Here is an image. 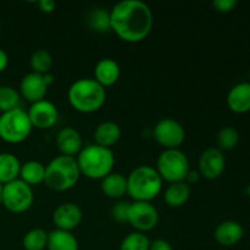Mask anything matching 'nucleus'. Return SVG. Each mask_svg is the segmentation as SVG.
<instances>
[{"mask_svg": "<svg viewBox=\"0 0 250 250\" xmlns=\"http://www.w3.org/2000/svg\"><path fill=\"white\" fill-rule=\"evenodd\" d=\"M200 178H202V176H200V173L198 172V171H192V170H189V172H188V175H187V177H186V181L185 182H187L188 185H194V183H197L198 181L200 180Z\"/></svg>", "mask_w": 250, "mask_h": 250, "instance_id": "36", "label": "nucleus"}, {"mask_svg": "<svg viewBox=\"0 0 250 250\" xmlns=\"http://www.w3.org/2000/svg\"><path fill=\"white\" fill-rule=\"evenodd\" d=\"M9 65V56L4 49L0 48V72H4Z\"/></svg>", "mask_w": 250, "mask_h": 250, "instance_id": "35", "label": "nucleus"}, {"mask_svg": "<svg viewBox=\"0 0 250 250\" xmlns=\"http://www.w3.org/2000/svg\"><path fill=\"white\" fill-rule=\"evenodd\" d=\"M21 95L11 85H0V112L11 111L20 107Z\"/></svg>", "mask_w": 250, "mask_h": 250, "instance_id": "28", "label": "nucleus"}, {"mask_svg": "<svg viewBox=\"0 0 250 250\" xmlns=\"http://www.w3.org/2000/svg\"><path fill=\"white\" fill-rule=\"evenodd\" d=\"M244 229L239 222L227 220L217 225L214 232V238L220 246L233 247L243 239Z\"/></svg>", "mask_w": 250, "mask_h": 250, "instance_id": "16", "label": "nucleus"}, {"mask_svg": "<svg viewBox=\"0 0 250 250\" xmlns=\"http://www.w3.org/2000/svg\"><path fill=\"white\" fill-rule=\"evenodd\" d=\"M32 129L28 114L21 107L0 115V139L5 143H22L28 138Z\"/></svg>", "mask_w": 250, "mask_h": 250, "instance_id": "6", "label": "nucleus"}, {"mask_svg": "<svg viewBox=\"0 0 250 250\" xmlns=\"http://www.w3.org/2000/svg\"><path fill=\"white\" fill-rule=\"evenodd\" d=\"M100 188L105 197L115 200L122 199L127 195V176L112 171L106 177L103 178Z\"/></svg>", "mask_w": 250, "mask_h": 250, "instance_id": "19", "label": "nucleus"}, {"mask_svg": "<svg viewBox=\"0 0 250 250\" xmlns=\"http://www.w3.org/2000/svg\"><path fill=\"white\" fill-rule=\"evenodd\" d=\"M129 204H131V203L124 202V200H119V202H117L111 209L112 219L117 222H127Z\"/></svg>", "mask_w": 250, "mask_h": 250, "instance_id": "31", "label": "nucleus"}, {"mask_svg": "<svg viewBox=\"0 0 250 250\" xmlns=\"http://www.w3.org/2000/svg\"><path fill=\"white\" fill-rule=\"evenodd\" d=\"M192 188L187 182L170 183L164 192V200L170 208H181L189 200Z\"/></svg>", "mask_w": 250, "mask_h": 250, "instance_id": "21", "label": "nucleus"}, {"mask_svg": "<svg viewBox=\"0 0 250 250\" xmlns=\"http://www.w3.org/2000/svg\"><path fill=\"white\" fill-rule=\"evenodd\" d=\"M227 105L234 114L250 111V83L242 82L233 85L227 94Z\"/></svg>", "mask_w": 250, "mask_h": 250, "instance_id": "18", "label": "nucleus"}, {"mask_svg": "<svg viewBox=\"0 0 250 250\" xmlns=\"http://www.w3.org/2000/svg\"><path fill=\"white\" fill-rule=\"evenodd\" d=\"M150 239L141 232H132L122 239L119 250H149Z\"/></svg>", "mask_w": 250, "mask_h": 250, "instance_id": "30", "label": "nucleus"}, {"mask_svg": "<svg viewBox=\"0 0 250 250\" xmlns=\"http://www.w3.org/2000/svg\"><path fill=\"white\" fill-rule=\"evenodd\" d=\"M149 250H173V248L166 239L158 238L154 239V241H150Z\"/></svg>", "mask_w": 250, "mask_h": 250, "instance_id": "33", "label": "nucleus"}, {"mask_svg": "<svg viewBox=\"0 0 250 250\" xmlns=\"http://www.w3.org/2000/svg\"><path fill=\"white\" fill-rule=\"evenodd\" d=\"M38 7L43 14H51L56 7V2L53 0H41L38 2Z\"/></svg>", "mask_w": 250, "mask_h": 250, "instance_id": "34", "label": "nucleus"}, {"mask_svg": "<svg viewBox=\"0 0 250 250\" xmlns=\"http://www.w3.org/2000/svg\"><path fill=\"white\" fill-rule=\"evenodd\" d=\"M67 99L73 110L81 114H93L104 106L106 89L94 78H80L70 85Z\"/></svg>", "mask_w": 250, "mask_h": 250, "instance_id": "2", "label": "nucleus"}, {"mask_svg": "<svg viewBox=\"0 0 250 250\" xmlns=\"http://www.w3.org/2000/svg\"><path fill=\"white\" fill-rule=\"evenodd\" d=\"M93 138L97 146L111 149L121 138V128L116 122L104 121L97 126Z\"/></svg>", "mask_w": 250, "mask_h": 250, "instance_id": "20", "label": "nucleus"}, {"mask_svg": "<svg viewBox=\"0 0 250 250\" xmlns=\"http://www.w3.org/2000/svg\"><path fill=\"white\" fill-rule=\"evenodd\" d=\"M56 146L60 155L76 158L83 149L82 136L73 127H63L56 136Z\"/></svg>", "mask_w": 250, "mask_h": 250, "instance_id": "15", "label": "nucleus"}, {"mask_svg": "<svg viewBox=\"0 0 250 250\" xmlns=\"http://www.w3.org/2000/svg\"><path fill=\"white\" fill-rule=\"evenodd\" d=\"M249 76H250V72H249Z\"/></svg>", "mask_w": 250, "mask_h": 250, "instance_id": "41", "label": "nucleus"}, {"mask_svg": "<svg viewBox=\"0 0 250 250\" xmlns=\"http://www.w3.org/2000/svg\"><path fill=\"white\" fill-rule=\"evenodd\" d=\"M120 76H121V68L114 59H102L98 61L94 67V80L105 89L116 84L120 80Z\"/></svg>", "mask_w": 250, "mask_h": 250, "instance_id": "17", "label": "nucleus"}, {"mask_svg": "<svg viewBox=\"0 0 250 250\" xmlns=\"http://www.w3.org/2000/svg\"><path fill=\"white\" fill-rule=\"evenodd\" d=\"M0 29H1V23H0Z\"/></svg>", "mask_w": 250, "mask_h": 250, "instance_id": "40", "label": "nucleus"}, {"mask_svg": "<svg viewBox=\"0 0 250 250\" xmlns=\"http://www.w3.org/2000/svg\"><path fill=\"white\" fill-rule=\"evenodd\" d=\"M247 192H248V194L250 195V186L248 187V190H247Z\"/></svg>", "mask_w": 250, "mask_h": 250, "instance_id": "39", "label": "nucleus"}, {"mask_svg": "<svg viewBox=\"0 0 250 250\" xmlns=\"http://www.w3.org/2000/svg\"><path fill=\"white\" fill-rule=\"evenodd\" d=\"M48 233L43 229H29L22 239L24 250H45L48 244Z\"/></svg>", "mask_w": 250, "mask_h": 250, "instance_id": "27", "label": "nucleus"}, {"mask_svg": "<svg viewBox=\"0 0 250 250\" xmlns=\"http://www.w3.org/2000/svg\"><path fill=\"white\" fill-rule=\"evenodd\" d=\"M29 66L32 68V72L45 75L50 72V68L53 66V56L46 49H37L31 55Z\"/></svg>", "mask_w": 250, "mask_h": 250, "instance_id": "26", "label": "nucleus"}, {"mask_svg": "<svg viewBox=\"0 0 250 250\" xmlns=\"http://www.w3.org/2000/svg\"><path fill=\"white\" fill-rule=\"evenodd\" d=\"M21 165L19 158L12 153H0V185L4 186L20 178Z\"/></svg>", "mask_w": 250, "mask_h": 250, "instance_id": "22", "label": "nucleus"}, {"mask_svg": "<svg viewBox=\"0 0 250 250\" xmlns=\"http://www.w3.org/2000/svg\"><path fill=\"white\" fill-rule=\"evenodd\" d=\"M82 209L76 203H62L53 212V224L56 229L72 232L82 222Z\"/></svg>", "mask_w": 250, "mask_h": 250, "instance_id": "13", "label": "nucleus"}, {"mask_svg": "<svg viewBox=\"0 0 250 250\" xmlns=\"http://www.w3.org/2000/svg\"><path fill=\"white\" fill-rule=\"evenodd\" d=\"M217 149L220 150H232L239 143V133L234 127L226 126L221 128L216 137Z\"/></svg>", "mask_w": 250, "mask_h": 250, "instance_id": "29", "label": "nucleus"}, {"mask_svg": "<svg viewBox=\"0 0 250 250\" xmlns=\"http://www.w3.org/2000/svg\"><path fill=\"white\" fill-rule=\"evenodd\" d=\"M87 23L92 31L98 32V33L111 31L110 11L103 7H95L90 10L87 15Z\"/></svg>", "mask_w": 250, "mask_h": 250, "instance_id": "25", "label": "nucleus"}, {"mask_svg": "<svg viewBox=\"0 0 250 250\" xmlns=\"http://www.w3.org/2000/svg\"><path fill=\"white\" fill-rule=\"evenodd\" d=\"M46 250H80V246L72 232L55 229L48 233Z\"/></svg>", "mask_w": 250, "mask_h": 250, "instance_id": "23", "label": "nucleus"}, {"mask_svg": "<svg viewBox=\"0 0 250 250\" xmlns=\"http://www.w3.org/2000/svg\"><path fill=\"white\" fill-rule=\"evenodd\" d=\"M155 170L165 182H185L190 170L189 160L181 149H164L156 160Z\"/></svg>", "mask_w": 250, "mask_h": 250, "instance_id": "7", "label": "nucleus"}, {"mask_svg": "<svg viewBox=\"0 0 250 250\" xmlns=\"http://www.w3.org/2000/svg\"><path fill=\"white\" fill-rule=\"evenodd\" d=\"M153 137L164 149H180L186 139V131L182 124L166 117L156 122L153 129Z\"/></svg>", "mask_w": 250, "mask_h": 250, "instance_id": "10", "label": "nucleus"}, {"mask_svg": "<svg viewBox=\"0 0 250 250\" xmlns=\"http://www.w3.org/2000/svg\"><path fill=\"white\" fill-rule=\"evenodd\" d=\"M81 178L76 158L59 155L45 165L46 187L55 192H66L75 187Z\"/></svg>", "mask_w": 250, "mask_h": 250, "instance_id": "5", "label": "nucleus"}, {"mask_svg": "<svg viewBox=\"0 0 250 250\" xmlns=\"http://www.w3.org/2000/svg\"><path fill=\"white\" fill-rule=\"evenodd\" d=\"M32 127L38 129H49L56 125L59 120V110L54 103L43 99L31 104L27 111Z\"/></svg>", "mask_w": 250, "mask_h": 250, "instance_id": "11", "label": "nucleus"}, {"mask_svg": "<svg viewBox=\"0 0 250 250\" xmlns=\"http://www.w3.org/2000/svg\"><path fill=\"white\" fill-rule=\"evenodd\" d=\"M33 202V189L20 178L2 186L1 205L7 211L12 214H23L31 209Z\"/></svg>", "mask_w": 250, "mask_h": 250, "instance_id": "8", "label": "nucleus"}, {"mask_svg": "<svg viewBox=\"0 0 250 250\" xmlns=\"http://www.w3.org/2000/svg\"><path fill=\"white\" fill-rule=\"evenodd\" d=\"M164 181L155 167L139 165L127 176V195L133 202H150L163 190Z\"/></svg>", "mask_w": 250, "mask_h": 250, "instance_id": "4", "label": "nucleus"}, {"mask_svg": "<svg viewBox=\"0 0 250 250\" xmlns=\"http://www.w3.org/2000/svg\"><path fill=\"white\" fill-rule=\"evenodd\" d=\"M43 77H44V81H45V83H46V85H51L54 83V76H53V73H45V75H43Z\"/></svg>", "mask_w": 250, "mask_h": 250, "instance_id": "37", "label": "nucleus"}, {"mask_svg": "<svg viewBox=\"0 0 250 250\" xmlns=\"http://www.w3.org/2000/svg\"><path fill=\"white\" fill-rule=\"evenodd\" d=\"M127 222L134 232H146L155 229L159 224V211L150 202H132L129 204Z\"/></svg>", "mask_w": 250, "mask_h": 250, "instance_id": "9", "label": "nucleus"}, {"mask_svg": "<svg viewBox=\"0 0 250 250\" xmlns=\"http://www.w3.org/2000/svg\"><path fill=\"white\" fill-rule=\"evenodd\" d=\"M226 159L224 153L217 148H208L200 154L198 161V172L205 180H217L224 173Z\"/></svg>", "mask_w": 250, "mask_h": 250, "instance_id": "12", "label": "nucleus"}, {"mask_svg": "<svg viewBox=\"0 0 250 250\" xmlns=\"http://www.w3.org/2000/svg\"><path fill=\"white\" fill-rule=\"evenodd\" d=\"M48 85L44 81L43 75L29 72L21 80L20 83V95L31 104L45 99L48 93Z\"/></svg>", "mask_w": 250, "mask_h": 250, "instance_id": "14", "label": "nucleus"}, {"mask_svg": "<svg viewBox=\"0 0 250 250\" xmlns=\"http://www.w3.org/2000/svg\"><path fill=\"white\" fill-rule=\"evenodd\" d=\"M1 193H2V186L0 185V207H1Z\"/></svg>", "mask_w": 250, "mask_h": 250, "instance_id": "38", "label": "nucleus"}, {"mask_svg": "<svg viewBox=\"0 0 250 250\" xmlns=\"http://www.w3.org/2000/svg\"><path fill=\"white\" fill-rule=\"evenodd\" d=\"M44 178H45V165L39 161L29 160L21 165L20 180L31 187L44 183Z\"/></svg>", "mask_w": 250, "mask_h": 250, "instance_id": "24", "label": "nucleus"}, {"mask_svg": "<svg viewBox=\"0 0 250 250\" xmlns=\"http://www.w3.org/2000/svg\"><path fill=\"white\" fill-rule=\"evenodd\" d=\"M111 31L126 43H139L150 34L154 15L141 0H122L110 10Z\"/></svg>", "mask_w": 250, "mask_h": 250, "instance_id": "1", "label": "nucleus"}, {"mask_svg": "<svg viewBox=\"0 0 250 250\" xmlns=\"http://www.w3.org/2000/svg\"><path fill=\"white\" fill-rule=\"evenodd\" d=\"M237 5H238L237 0H214L212 1V7L217 12H221V14H227V12L233 11Z\"/></svg>", "mask_w": 250, "mask_h": 250, "instance_id": "32", "label": "nucleus"}, {"mask_svg": "<svg viewBox=\"0 0 250 250\" xmlns=\"http://www.w3.org/2000/svg\"><path fill=\"white\" fill-rule=\"evenodd\" d=\"M81 176L94 181H102L112 172L115 166L114 151L109 148L89 144L83 146L82 150L76 156Z\"/></svg>", "mask_w": 250, "mask_h": 250, "instance_id": "3", "label": "nucleus"}]
</instances>
